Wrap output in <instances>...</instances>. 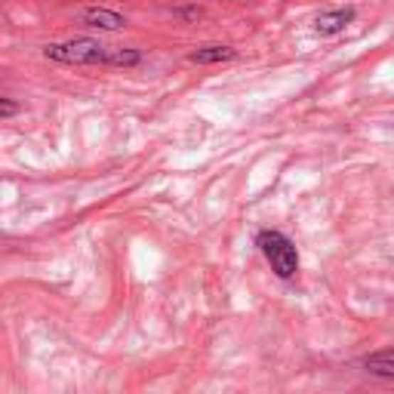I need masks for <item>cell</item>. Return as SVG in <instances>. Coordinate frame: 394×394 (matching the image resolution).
Instances as JSON below:
<instances>
[{"label":"cell","instance_id":"3957f363","mask_svg":"<svg viewBox=\"0 0 394 394\" xmlns=\"http://www.w3.org/2000/svg\"><path fill=\"white\" fill-rule=\"evenodd\" d=\"M354 22V9H333V13H321L314 18V31L317 34H339L345 31V25Z\"/></svg>","mask_w":394,"mask_h":394},{"label":"cell","instance_id":"52a82bcc","mask_svg":"<svg viewBox=\"0 0 394 394\" xmlns=\"http://www.w3.org/2000/svg\"><path fill=\"white\" fill-rule=\"evenodd\" d=\"M18 105L16 102H9V99H0V117H9V115H16Z\"/></svg>","mask_w":394,"mask_h":394},{"label":"cell","instance_id":"5b68a950","mask_svg":"<svg viewBox=\"0 0 394 394\" xmlns=\"http://www.w3.org/2000/svg\"><path fill=\"white\" fill-rule=\"evenodd\" d=\"M234 55L238 53H234L231 46H201V50H194L188 59L197 65H219V62H231Z\"/></svg>","mask_w":394,"mask_h":394},{"label":"cell","instance_id":"277c9868","mask_svg":"<svg viewBox=\"0 0 394 394\" xmlns=\"http://www.w3.org/2000/svg\"><path fill=\"white\" fill-rule=\"evenodd\" d=\"M83 25L105 28V31H117V28L127 25V18L120 13H115V9H87V13H83Z\"/></svg>","mask_w":394,"mask_h":394},{"label":"cell","instance_id":"8992f818","mask_svg":"<svg viewBox=\"0 0 394 394\" xmlns=\"http://www.w3.org/2000/svg\"><path fill=\"white\" fill-rule=\"evenodd\" d=\"M363 367L376 376H394V348H385V351H376L363 361Z\"/></svg>","mask_w":394,"mask_h":394},{"label":"cell","instance_id":"6da1fadb","mask_svg":"<svg viewBox=\"0 0 394 394\" xmlns=\"http://www.w3.org/2000/svg\"><path fill=\"white\" fill-rule=\"evenodd\" d=\"M43 55L62 65H117V68H127V65L142 62V55L136 50H115V46H102L90 37H78V41L68 43H50Z\"/></svg>","mask_w":394,"mask_h":394},{"label":"cell","instance_id":"7a4b0ae2","mask_svg":"<svg viewBox=\"0 0 394 394\" xmlns=\"http://www.w3.org/2000/svg\"><path fill=\"white\" fill-rule=\"evenodd\" d=\"M256 247L262 250V256L268 259V265H271V271H275L277 277H284V280L296 277L299 252H296L293 240H289L287 234H280V231H259Z\"/></svg>","mask_w":394,"mask_h":394}]
</instances>
